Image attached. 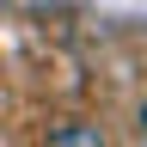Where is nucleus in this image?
Masks as SVG:
<instances>
[{"label":"nucleus","instance_id":"1","mask_svg":"<svg viewBox=\"0 0 147 147\" xmlns=\"http://www.w3.org/2000/svg\"><path fill=\"white\" fill-rule=\"evenodd\" d=\"M49 141H55V147H104V129L67 117V123H49Z\"/></svg>","mask_w":147,"mask_h":147}]
</instances>
